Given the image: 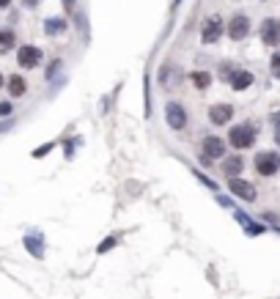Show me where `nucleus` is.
<instances>
[{
    "instance_id": "22",
    "label": "nucleus",
    "mask_w": 280,
    "mask_h": 299,
    "mask_svg": "<svg viewBox=\"0 0 280 299\" xmlns=\"http://www.w3.org/2000/svg\"><path fill=\"white\" fill-rule=\"evenodd\" d=\"M11 115H14V105H11V102H0V118H11Z\"/></svg>"
},
{
    "instance_id": "32",
    "label": "nucleus",
    "mask_w": 280,
    "mask_h": 299,
    "mask_svg": "<svg viewBox=\"0 0 280 299\" xmlns=\"http://www.w3.org/2000/svg\"><path fill=\"white\" fill-rule=\"evenodd\" d=\"M0 88H6V77H3V71H0Z\"/></svg>"
},
{
    "instance_id": "27",
    "label": "nucleus",
    "mask_w": 280,
    "mask_h": 299,
    "mask_svg": "<svg viewBox=\"0 0 280 299\" xmlns=\"http://www.w3.org/2000/svg\"><path fill=\"white\" fill-rule=\"evenodd\" d=\"M11 126H14V115H11V118H6V121H0V135H6Z\"/></svg>"
},
{
    "instance_id": "5",
    "label": "nucleus",
    "mask_w": 280,
    "mask_h": 299,
    "mask_svg": "<svg viewBox=\"0 0 280 299\" xmlns=\"http://www.w3.org/2000/svg\"><path fill=\"white\" fill-rule=\"evenodd\" d=\"M44 61V52L42 47H36V44H22L17 49V63H20V69H39Z\"/></svg>"
},
{
    "instance_id": "13",
    "label": "nucleus",
    "mask_w": 280,
    "mask_h": 299,
    "mask_svg": "<svg viewBox=\"0 0 280 299\" xmlns=\"http://www.w3.org/2000/svg\"><path fill=\"white\" fill-rule=\"evenodd\" d=\"M253 83H256V77H253L250 69H233V74L228 77V85L233 91H247Z\"/></svg>"
},
{
    "instance_id": "10",
    "label": "nucleus",
    "mask_w": 280,
    "mask_h": 299,
    "mask_svg": "<svg viewBox=\"0 0 280 299\" xmlns=\"http://www.w3.org/2000/svg\"><path fill=\"white\" fill-rule=\"evenodd\" d=\"M245 170V160H242V154H225L223 160H220V173L225 179H233Z\"/></svg>"
},
{
    "instance_id": "2",
    "label": "nucleus",
    "mask_w": 280,
    "mask_h": 299,
    "mask_svg": "<svg viewBox=\"0 0 280 299\" xmlns=\"http://www.w3.org/2000/svg\"><path fill=\"white\" fill-rule=\"evenodd\" d=\"M225 154H228V146H225L223 138H217V135H206V138L201 140V162L203 165L223 160Z\"/></svg>"
},
{
    "instance_id": "23",
    "label": "nucleus",
    "mask_w": 280,
    "mask_h": 299,
    "mask_svg": "<svg viewBox=\"0 0 280 299\" xmlns=\"http://www.w3.org/2000/svg\"><path fill=\"white\" fill-rule=\"evenodd\" d=\"M245 230H247V236H258V233H264V225H261V223H253V220H250V223L245 225Z\"/></svg>"
},
{
    "instance_id": "30",
    "label": "nucleus",
    "mask_w": 280,
    "mask_h": 299,
    "mask_svg": "<svg viewBox=\"0 0 280 299\" xmlns=\"http://www.w3.org/2000/svg\"><path fill=\"white\" fill-rule=\"evenodd\" d=\"M217 201L223 203V206H231V198H225V195H217Z\"/></svg>"
},
{
    "instance_id": "9",
    "label": "nucleus",
    "mask_w": 280,
    "mask_h": 299,
    "mask_svg": "<svg viewBox=\"0 0 280 299\" xmlns=\"http://www.w3.org/2000/svg\"><path fill=\"white\" fill-rule=\"evenodd\" d=\"M206 115H209V121L214 126H228L233 121V105H228V102H214V105H209Z\"/></svg>"
},
{
    "instance_id": "1",
    "label": "nucleus",
    "mask_w": 280,
    "mask_h": 299,
    "mask_svg": "<svg viewBox=\"0 0 280 299\" xmlns=\"http://www.w3.org/2000/svg\"><path fill=\"white\" fill-rule=\"evenodd\" d=\"M256 138H258V129L256 124H236L228 129V143H231L236 151H247V148L256 146Z\"/></svg>"
},
{
    "instance_id": "15",
    "label": "nucleus",
    "mask_w": 280,
    "mask_h": 299,
    "mask_svg": "<svg viewBox=\"0 0 280 299\" xmlns=\"http://www.w3.org/2000/svg\"><path fill=\"white\" fill-rule=\"evenodd\" d=\"M211 71H203V69H195L192 74H189V83H192V88L195 91H206V88H211Z\"/></svg>"
},
{
    "instance_id": "8",
    "label": "nucleus",
    "mask_w": 280,
    "mask_h": 299,
    "mask_svg": "<svg viewBox=\"0 0 280 299\" xmlns=\"http://www.w3.org/2000/svg\"><path fill=\"white\" fill-rule=\"evenodd\" d=\"M225 33H228L231 42L247 39V33H250V17L247 14H233L231 20H228V25H225Z\"/></svg>"
},
{
    "instance_id": "16",
    "label": "nucleus",
    "mask_w": 280,
    "mask_h": 299,
    "mask_svg": "<svg viewBox=\"0 0 280 299\" xmlns=\"http://www.w3.org/2000/svg\"><path fill=\"white\" fill-rule=\"evenodd\" d=\"M44 30H47L49 36H58L66 30V20H61V17H49L47 22H44Z\"/></svg>"
},
{
    "instance_id": "33",
    "label": "nucleus",
    "mask_w": 280,
    "mask_h": 299,
    "mask_svg": "<svg viewBox=\"0 0 280 299\" xmlns=\"http://www.w3.org/2000/svg\"><path fill=\"white\" fill-rule=\"evenodd\" d=\"M179 3H182V0H173V6H179Z\"/></svg>"
},
{
    "instance_id": "26",
    "label": "nucleus",
    "mask_w": 280,
    "mask_h": 299,
    "mask_svg": "<svg viewBox=\"0 0 280 299\" xmlns=\"http://www.w3.org/2000/svg\"><path fill=\"white\" fill-rule=\"evenodd\" d=\"M269 69H272V77H278V80H280V55H272V61H269Z\"/></svg>"
},
{
    "instance_id": "24",
    "label": "nucleus",
    "mask_w": 280,
    "mask_h": 299,
    "mask_svg": "<svg viewBox=\"0 0 280 299\" xmlns=\"http://www.w3.org/2000/svg\"><path fill=\"white\" fill-rule=\"evenodd\" d=\"M192 173H195V179H198V181H203V184H206L209 189H214V192H217V184H214V181H211L206 173H201V170H192Z\"/></svg>"
},
{
    "instance_id": "12",
    "label": "nucleus",
    "mask_w": 280,
    "mask_h": 299,
    "mask_svg": "<svg viewBox=\"0 0 280 299\" xmlns=\"http://www.w3.org/2000/svg\"><path fill=\"white\" fill-rule=\"evenodd\" d=\"M6 91H8V96H11V99H22L30 91V85H28V80L17 71V74L6 77Z\"/></svg>"
},
{
    "instance_id": "19",
    "label": "nucleus",
    "mask_w": 280,
    "mask_h": 299,
    "mask_svg": "<svg viewBox=\"0 0 280 299\" xmlns=\"http://www.w3.org/2000/svg\"><path fill=\"white\" fill-rule=\"evenodd\" d=\"M168 80H170V63H162L160 74H157V83H160L162 88H168Z\"/></svg>"
},
{
    "instance_id": "6",
    "label": "nucleus",
    "mask_w": 280,
    "mask_h": 299,
    "mask_svg": "<svg viewBox=\"0 0 280 299\" xmlns=\"http://www.w3.org/2000/svg\"><path fill=\"white\" fill-rule=\"evenodd\" d=\"M225 33V22L220 17H206L201 25V42L203 44H217Z\"/></svg>"
},
{
    "instance_id": "25",
    "label": "nucleus",
    "mask_w": 280,
    "mask_h": 299,
    "mask_svg": "<svg viewBox=\"0 0 280 299\" xmlns=\"http://www.w3.org/2000/svg\"><path fill=\"white\" fill-rule=\"evenodd\" d=\"M52 148H55V143H47V146H39L33 151V160H39V157H47L49 151H52Z\"/></svg>"
},
{
    "instance_id": "29",
    "label": "nucleus",
    "mask_w": 280,
    "mask_h": 299,
    "mask_svg": "<svg viewBox=\"0 0 280 299\" xmlns=\"http://www.w3.org/2000/svg\"><path fill=\"white\" fill-rule=\"evenodd\" d=\"M74 6H77V0H63V8H66V11H71Z\"/></svg>"
},
{
    "instance_id": "4",
    "label": "nucleus",
    "mask_w": 280,
    "mask_h": 299,
    "mask_svg": "<svg viewBox=\"0 0 280 299\" xmlns=\"http://www.w3.org/2000/svg\"><path fill=\"white\" fill-rule=\"evenodd\" d=\"M253 167L256 173L269 179V176H278L280 173V154L278 151H258L256 160H253Z\"/></svg>"
},
{
    "instance_id": "11",
    "label": "nucleus",
    "mask_w": 280,
    "mask_h": 299,
    "mask_svg": "<svg viewBox=\"0 0 280 299\" xmlns=\"http://www.w3.org/2000/svg\"><path fill=\"white\" fill-rule=\"evenodd\" d=\"M261 42L266 44V47H278L280 44V22L278 20H264L261 22Z\"/></svg>"
},
{
    "instance_id": "21",
    "label": "nucleus",
    "mask_w": 280,
    "mask_h": 299,
    "mask_svg": "<svg viewBox=\"0 0 280 299\" xmlns=\"http://www.w3.org/2000/svg\"><path fill=\"white\" fill-rule=\"evenodd\" d=\"M116 242H118V239H116V236H107L105 242H102V244H99V247H96V253H99V255H105L107 250H113V247H116Z\"/></svg>"
},
{
    "instance_id": "17",
    "label": "nucleus",
    "mask_w": 280,
    "mask_h": 299,
    "mask_svg": "<svg viewBox=\"0 0 280 299\" xmlns=\"http://www.w3.org/2000/svg\"><path fill=\"white\" fill-rule=\"evenodd\" d=\"M14 42H17V36H14V30H11V28H3V30H0V49L14 47Z\"/></svg>"
},
{
    "instance_id": "18",
    "label": "nucleus",
    "mask_w": 280,
    "mask_h": 299,
    "mask_svg": "<svg viewBox=\"0 0 280 299\" xmlns=\"http://www.w3.org/2000/svg\"><path fill=\"white\" fill-rule=\"evenodd\" d=\"M61 69H63V61H61V58H55V61L49 63L47 69H44V80H47V83H52V80H55V74H58Z\"/></svg>"
},
{
    "instance_id": "3",
    "label": "nucleus",
    "mask_w": 280,
    "mask_h": 299,
    "mask_svg": "<svg viewBox=\"0 0 280 299\" xmlns=\"http://www.w3.org/2000/svg\"><path fill=\"white\" fill-rule=\"evenodd\" d=\"M165 124H168L170 132H184L189 124V113L182 102H173L170 99L168 105H165Z\"/></svg>"
},
{
    "instance_id": "7",
    "label": "nucleus",
    "mask_w": 280,
    "mask_h": 299,
    "mask_svg": "<svg viewBox=\"0 0 280 299\" xmlns=\"http://www.w3.org/2000/svg\"><path fill=\"white\" fill-rule=\"evenodd\" d=\"M228 192H231L233 198H239V201H245V203H253L256 198H258L256 187H253L247 179H242V176H233V179H228Z\"/></svg>"
},
{
    "instance_id": "31",
    "label": "nucleus",
    "mask_w": 280,
    "mask_h": 299,
    "mask_svg": "<svg viewBox=\"0 0 280 299\" xmlns=\"http://www.w3.org/2000/svg\"><path fill=\"white\" fill-rule=\"evenodd\" d=\"M11 6V0H0V11H3V8H8Z\"/></svg>"
},
{
    "instance_id": "20",
    "label": "nucleus",
    "mask_w": 280,
    "mask_h": 299,
    "mask_svg": "<svg viewBox=\"0 0 280 299\" xmlns=\"http://www.w3.org/2000/svg\"><path fill=\"white\" fill-rule=\"evenodd\" d=\"M148 74H146V85H143V102H146V118L151 115V88H148Z\"/></svg>"
},
{
    "instance_id": "28",
    "label": "nucleus",
    "mask_w": 280,
    "mask_h": 299,
    "mask_svg": "<svg viewBox=\"0 0 280 299\" xmlns=\"http://www.w3.org/2000/svg\"><path fill=\"white\" fill-rule=\"evenodd\" d=\"M231 74H233V66H231V63H223V69H220V77H223V80H228Z\"/></svg>"
},
{
    "instance_id": "14",
    "label": "nucleus",
    "mask_w": 280,
    "mask_h": 299,
    "mask_svg": "<svg viewBox=\"0 0 280 299\" xmlns=\"http://www.w3.org/2000/svg\"><path fill=\"white\" fill-rule=\"evenodd\" d=\"M22 244H25V250H28L36 261H42V258H44V242H42V236L28 233V236H22Z\"/></svg>"
}]
</instances>
